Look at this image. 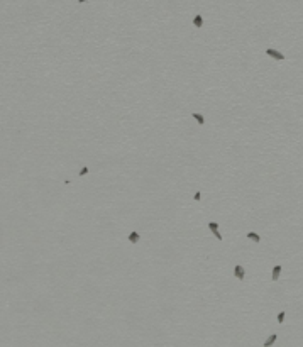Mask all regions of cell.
Returning a JSON list of instances; mask_svg holds the SVG:
<instances>
[{"mask_svg": "<svg viewBox=\"0 0 303 347\" xmlns=\"http://www.w3.org/2000/svg\"><path fill=\"white\" fill-rule=\"evenodd\" d=\"M266 54H268V56H271V58H274V59H285V54H281L279 51L271 49V47H268V49H266Z\"/></svg>", "mask_w": 303, "mask_h": 347, "instance_id": "1", "label": "cell"}, {"mask_svg": "<svg viewBox=\"0 0 303 347\" xmlns=\"http://www.w3.org/2000/svg\"><path fill=\"white\" fill-rule=\"evenodd\" d=\"M234 274H236L237 279H244V274H246V271H244V268H242L240 264H237L236 268H234Z\"/></svg>", "mask_w": 303, "mask_h": 347, "instance_id": "2", "label": "cell"}, {"mask_svg": "<svg viewBox=\"0 0 303 347\" xmlns=\"http://www.w3.org/2000/svg\"><path fill=\"white\" fill-rule=\"evenodd\" d=\"M276 340H278V335H276V334H273V335H269V337L264 340V344H263V346H264V347H271L274 342H276Z\"/></svg>", "mask_w": 303, "mask_h": 347, "instance_id": "3", "label": "cell"}, {"mask_svg": "<svg viewBox=\"0 0 303 347\" xmlns=\"http://www.w3.org/2000/svg\"><path fill=\"white\" fill-rule=\"evenodd\" d=\"M139 239H141L139 232H135V230H132V232L129 234V241H131L132 244H137V242H139Z\"/></svg>", "mask_w": 303, "mask_h": 347, "instance_id": "4", "label": "cell"}, {"mask_svg": "<svg viewBox=\"0 0 303 347\" xmlns=\"http://www.w3.org/2000/svg\"><path fill=\"white\" fill-rule=\"evenodd\" d=\"M279 273H281V266L278 264V266L273 268V281H278V279H279Z\"/></svg>", "mask_w": 303, "mask_h": 347, "instance_id": "5", "label": "cell"}, {"mask_svg": "<svg viewBox=\"0 0 303 347\" xmlns=\"http://www.w3.org/2000/svg\"><path fill=\"white\" fill-rule=\"evenodd\" d=\"M202 24H203L202 15H200V14H197V15L193 17V26H195V27H202Z\"/></svg>", "mask_w": 303, "mask_h": 347, "instance_id": "6", "label": "cell"}, {"mask_svg": "<svg viewBox=\"0 0 303 347\" xmlns=\"http://www.w3.org/2000/svg\"><path fill=\"white\" fill-rule=\"evenodd\" d=\"M193 119H195V120H197V122H198L200 125H203V124H205V119H203V115H200L198 112H193Z\"/></svg>", "mask_w": 303, "mask_h": 347, "instance_id": "7", "label": "cell"}, {"mask_svg": "<svg viewBox=\"0 0 303 347\" xmlns=\"http://www.w3.org/2000/svg\"><path fill=\"white\" fill-rule=\"evenodd\" d=\"M247 237H249L251 241H254V242H259V241H261V237H259L256 232H249V234H247Z\"/></svg>", "mask_w": 303, "mask_h": 347, "instance_id": "8", "label": "cell"}, {"mask_svg": "<svg viewBox=\"0 0 303 347\" xmlns=\"http://www.w3.org/2000/svg\"><path fill=\"white\" fill-rule=\"evenodd\" d=\"M208 229H210L212 232H219V224H217V222H210V224H208Z\"/></svg>", "mask_w": 303, "mask_h": 347, "instance_id": "9", "label": "cell"}, {"mask_svg": "<svg viewBox=\"0 0 303 347\" xmlns=\"http://www.w3.org/2000/svg\"><path fill=\"white\" fill-rule=\"evenodd\" d=\"M285 315H286L285 312H279V313H278V322H279V323H283V322H285Z\"/></svg>", "mask_w": 303, "mask_h": 347, "instance_id": "10", "label": "cell"}, {"mask_svg": "<svg viewBox=\"0 0 303 347\" xmlns=\"http://www.w3.org/2000/svg\"><path fill=\"white\" fill-rule=\"evenodd\" d=\"M88 171H90V170H88L86 166H85V168H81V171H80V176H85V174L88 173Z\"/></svg>", "mask_w": 303, "mask_h": 347, "instance_id": "11", "label": "cell"}, {"mask_svg": "<svg viewBox=\"0 0 303 347\" xmlns=\"http://www.w3.org/2000/svg\"><path fill=\"white\" fill-rule=\"evenodd\" d=\"M200 198H202V193H200V191H197V193H195V200H197V202H198V200H200Z\"/></svg>", "mask_w": 303, "mask_h": 347, "instance_id": "12", "label": "cell"}]
</instances>
